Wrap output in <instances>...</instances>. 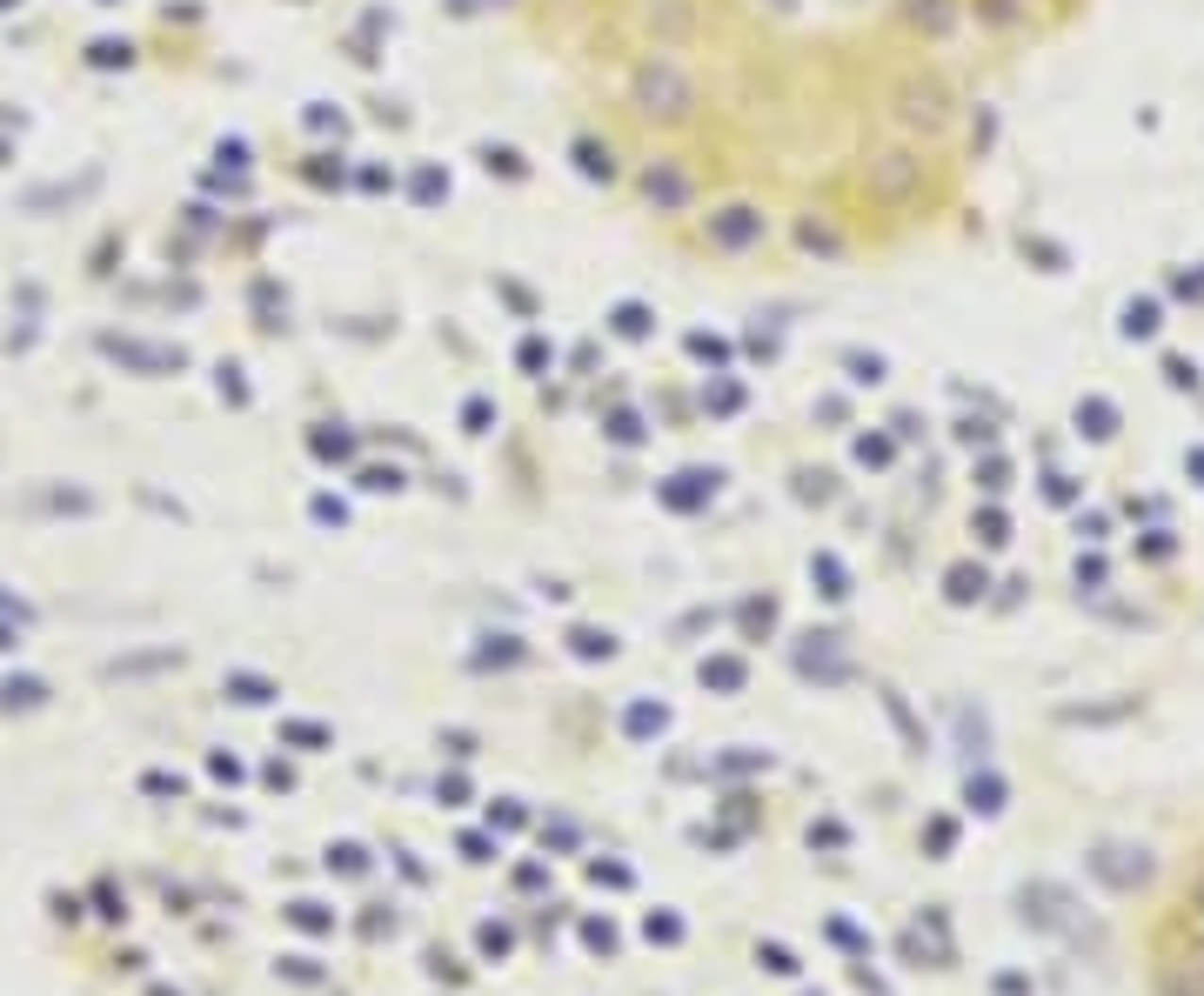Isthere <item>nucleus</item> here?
<instances>
[{"label": "nucleus", "instance_id": "nucleus-1", "mask_svg": "<svg viewBox=\"0 0 1204 996\" xmlns=\"http://www.w3.org/2000/svg\"><path fill=\"white\" fill-rule=\"evenodd\" d=\"M1097 0H509L569 168L729 288L963 241L1030 67Z\"/></svg>", "mask_w": 1204, "mask_h": 996}, {"label": "nucleus", "instance_id": "nucleus-2", "mask_svg": "<svg viewBox=\"0 0 1204 996\" xmlns=\"http://www.w3.org/2000/svg\"><path fill=\"white\" fill-rule=\"evenodd\" d=\"M649 937H656V943H676V937H683V923H676V916H649Z\"/></svg>", "mask_w": 1204, "mask_h": 996}]
</instances>
